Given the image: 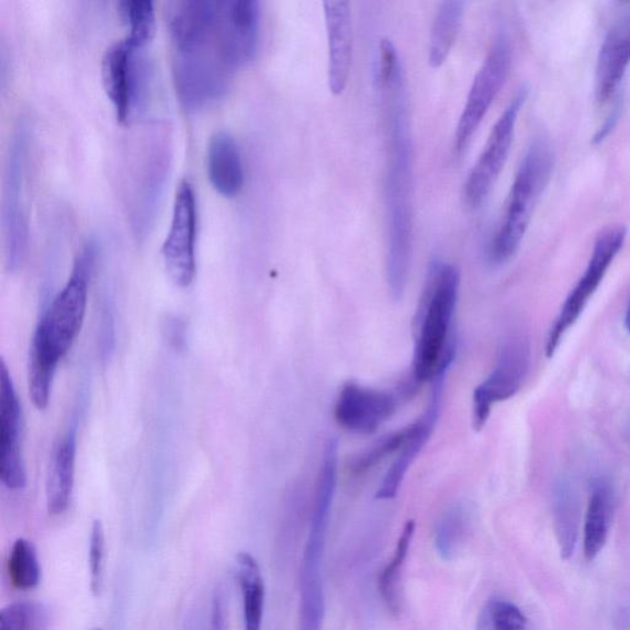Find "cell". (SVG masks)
Wrapping results in <instances>:
<instances>
[{"label":"cell","instance_id":"obj_1","mask_svg":"<svg viewBox=\"0 0 630 630\" xmlns=\"http://www.w3.org/2000/svg\"><path fill=\"white\" fill-rule=\"evenodd\" d=\"M375 83L387 133V283L392 298L400 301L407 288L413 252L414 145L407 74L396 44L389 39L382 40L378 47Z\"/></svg>","mask_w":630,"mask_h":630},{"label":"cell","instance_id":"obj_2","mask_svg":"<svg viewBox=\"0 0 630 630\" xmlns=\"http://www.w3.org/2000/svg\"><path fill=\"white\" fill-rule=\"evenodd\" d=\"M95 256L93 243L79 252L70 280L43 312L33 333L29 353V393L39 410L48 408L55 370L81 333Z\"/></svg>","mask_w":630,"mask_h":630},{"label":"cell","instance_id":"obj_3","mask_svg":"<svg viewBox=\"0 0 630 630\" xmlns=\"http://www.w3.org/2000/svg\"><path fill=\"white\" fill-rule=\"evenodd\" d=\"M459 280L455 265L440 261L431 263L416 319L418 326L408 379L415 392L441 370H448L456 357V339L451 331Z\"/></svg>","mask_w":630,"mask_h":630},{"label":"cell","instance_id":"obj_4","mask_svg":"<svg viewBox=\"0 0 630 630\" xmlns=\"http://www.w3.org/2000/svg\"><path fill=\"white\" fill-rule=\"evenodd\" d=\"M339 443L324 446L312 521L299 569V630H322L325 616L323 559L337 482Z\"/></svg>","mask_w":630,"mask_h":630},{"label":"cell","instance_id":"obj_5","mask_svg":"<svg viewBox=\"0 0 630 630\" xmlns=\"http://www.w3.org/2000/svg\"><path fill=\"white\" fill-rule=\"evenodd\" d=\"M553 167L555 153L549 143L535 140L517 169L499 228L490 244L489 258L494 265L509 262L519 251Z\"/></svg>","mask_w":630,"mask_h":630},{"label":"cell","instance_id":"obj_6","mask_svg":"<svg viewBox=\"0 0 630 630\" xmlns=\"http://www.w3.org/2000/svg\"><path fill=\"white\" fill-rule=\"evenodd\" d=\"M28 129L27 123H19L14 136L11 139L6 167L2 223L6 262L10 272H14L21 265L28 250L29 226L26 206L29 155Z\"/></svg>","mask_w":630,"mask_h":630},{"label":"cell","instance_id":"obj_7","mask_svg":"<svg viewBox=\"0 0 630 630\" xmlns=\"http://www.w3.org/2000/svg\"><path fill=\"white\" fill-rule=\"evenodd\" d=\"M231 72L220 52L217 37L201 47L175 51V88L180 101L187 110H199L215 103L226 93Z\"/></svg>","mask_w":630,"mask_h":630},{"label":"cell","instance_id":"obj_8","mask_svg":"<svg viewBox=\"0 0 630 630\" xmlns=\"http://www.w3.org/2000/svg\"><path fill=\"white\" fill-rule=\"evenodd\" d=\"M512 62L511 42L506 32L499 31L472 81L466 104L455 132L454 148L463 153L488 114L494 100L508 81Z\"/></svg>","mask_w":630,"mask_h":630},{"label":"cell","instance_id":"obj_9","mask_svg":"<svg viewBox=\"0 0 630 630\" xmlns=\"http://www.w3.org/2000/svg\"><path fill=\"white\" fill-rule=\"evenodd\" d=\"M626 236L627 228L624 226H613L604 230L596 240L587 270H585L577 286L570 292L553 328L549 332L546 344V356L548 358L555 356L562 337L578 322L596 289L601 285L607 270L610 268L616 256L621 252Z\"/></svg>","mask_w":630,"mask_h":630},{"label":"cell","instance_id":"obj_10","mask_svg":"<svg viewBox=\"0 0 630 630\" xmlns=\"http://www.w3.org/2000/svg\"><path fill=\"white\" fill-rule=\"evenodd\" d=\"M527 98L526 90L517 93L506 106L489 134L488 141L467 177L465 185L466 204L477 209L486 202L508 162L515 136L517 119Z\"/></svg>","mask_w":630,"mask_h":630},{"label":"cell","instance_id":"obj_11","mask_svg":"<svg viewBox=\"0 0 630 630\" xmlns=\"http://www.w3.org/2000/svg\"><path fill=\"white\" fill-rule=\"evenodd\" d=\"M530 363V345L522 337H512L502 345L497 366L472 393V426L476 431L486 426L494 404L508 400L520 390Z\"/></svg>","mask_w":630,"mask_h":630},{"label":"cell","instance_id":"obj_12","mask_svg":"<svg viewBox=\"0 0 630 630\" xmlns=\"http://www.w3.org/2000/svg\"><path fill=\"white\" fill-rule=\"evenodd\" d=\"M196 223L194 189L183 180L176 190L172 226L162 250L166 273L179 287L190 286L196 274Z\"/></svg>","mask_w":630,"mask_h":630},{"label":"cell","instance_id":"obj_13","mask_svg":"<svg viewBox=\"0 0 630 630\" xmlns=\"http://www.w3.org/2000/svg\"><path fill=\"white\" fill-rule=\"evenodd\" d=\"M261 3L256 0L219 2L217 43L231 70L254 60L261 35Z\"/></svg>","mask_w":630,"mask_h":630},{"label":"cell","instance_id":"obj_14","mask_svg":"<svg viewBox=\"0 0 630 630\" xmlns=\"http://www.w3.org/2000/svg\"><path fill=\"white\" fill-rule=\"evenodd\" d=\"M22 408L4 362L0 365V479L9 490L27 487L21 448Z\"/></svg>","mask_w":630,"mask_h":630},{"label":"cell","instance_id":"obj_15","mask_svg":"<svg viewBox=\"0 0 630 630\" xmlns=\"http://www.w3.org/2000/svg\"><path fill=\"white\" fill-rule=\"evenodd\" d=\"M398 398V394L348 382L337 398L335 419L347 431L370 435L396 413Z\"/></svg>","mask_w":630,"mask_h":630},{"label":"cell","instance_id":"obj_16","mask_svg":"<svg viewBox=\"0 0 630 630\" xmlns=\"http://www.w3.org/2000/svg\"><path fill=\"white\" fill-rule=\"evenodd\" d=\"M447 373L438 374L433 382L431 397L421 418L410 425L408 440L405 441L399 455L388 469L384 481L376 494L377 500H390L397 497L402 482L414 460L429 443L435 426L440 416L443 405L444 384Z\"/></svg>","mask_w":630,"mask_h":630},{"label":"cell","instance_id":"obj_17","mask_svg":"<svg viewBox=\"0 0 630 630\" xmlns=\"http://www.w3.org/2000/svg\"><path fill=\"white\" fill-rule=\"evenodd\" d=\"M164 16L174 51L197 48L216 38L219 2L176 0L165 3Z\"/></svg>","mask_w":630,"mask_h":630},{"label":"cell","instance_id":"obj_18","mask_svg":"<svg viewBox=\"0 0 630 630\" xmlns=\"http://www.w3.org/2000/svg\"><path fill=\"white\" fill-rule=\"evenodd\" d=\"M134 50L125 39L112 43L101 62V78L108 98L115 108L120 123H126L131 116L139 93L138 63Z\"/></svg>","mask_w":630,"mask_h":630},{"label":"cell","instance_id":"obj_19","mask_svg":"<svg viewBox=\"0 0 630 630\" xmlns=\"http://www.w3.org/2000/svg\"><path fill=\"white\" fill-rule=\"evenodd\" d=\"M324 18L328 38V82L335 96L343 95L350 78L354 49V28L350 4L325 2Z\"/></svg>","mask_w":630,"mask_h":630},{"label":"cell","instance_id":"obj_20","mask_svg":"<svg viewBox=\"0 0 630 630\" xmlns=\"http://www.w3.org/2000/svg\"><path fill=\"white\" fill-rule=\"evenodd\" d=\"M630 64V9L614 21L602 42L595 75V95L600 105L610 103Z\"/></svg>","mask_w":630,"mask_h":630},{"label":"cell","instance_id":"obj_21","mask_svg":"<svg viewBox=\"0 0 630 630\" xmlns=\"http://www.w3.org/2000/svg\"><path fill=\"white\" fill-rule=\"evenodd\" d=\"M207 173L213 187L223 196L238 195L244 185V166L232 134L219 131L210 139Z\"/></svg>","mask_w":630,"mask_h":630},{"label":"cell","instance_id":"obj_22","mask_svg":"<svg viewBox=\"0 0 630 630\" xmlns=\"http://www.w3.org/2000/svg\"><path fill=\"white\" fill-rule=\"evenodd\" d=\"M77 456L75 427L67 431L54 446L47 481V502L49 514L61 516L69 510L74 489Z\"/></svg>","mask_w":630,"mask_h":630},{"label":"cell","instance_id":"obj_23","mask_svg":"<svg viewBox=\"0 0 630 630\" xmlns=\"http://www.w3.org/2000/svg\"><path fill=\"white\" fill-rule=\"evenodd\" d=\"M236 578H238L244 630H262L265 610V583L261 567L247 551L236 556Z\"/></svg>","mask_w":630,"mask_h":630},{"label":"cell","instance_id":"obj_24","mask_svg":"<svg viewBox=\"0 0 630 630\" xmlns=\"http://www.w3.org/2000/svg\"><path fill=\"white\" fill-rule=\"evenodd\" d=\"M612 495L607 482L593 484L583 524V553L588 560L598 558L609 538Z\"/></svg>","mask_w":630,"mask_h":630},{"label":"cell","instance_id":"obj_25","mask_svg":"<svg viewBox=\"0 0 630 630\" xmlns=\"http://www.w3.org/2000/svg\"><path fill=\"white\" fill-rule=\"evenodd\" d=\"M465 2H445L437 9L430 33L429 63L433 69H440L451 53L463 27Z\"/></svg>","mask_w":630,"mask_h":630},{"label":"cell","instance_id":"obj_26","mask_svg":"<svg viewBox=\"0 0 630 630\" xmlns=\"http://www.w3.org/2000/svg\"><path fill=\"white\" fill-rule=\"evenodd\" d=\"M578 501L568 482L561 481L555 492V526L560 553L568 559L576 549L578 538Z\"/></svg>","mask_w":630,"mask_h":630},{"label":"cell","instance_id":"obj_27","mask_svg":"<svg viewBox=\"0 0 630 630\" xmlns=\"http://www.w3.org/2000/svg\"><path fill=\"white\" fill-rule=\"evenodd\" d=\"M41 562L38 549L29 539L18 538L8 558V577L14 589L30 591L41 582Z\"/></svg>","mask_w":630,"mask_h":630},{"label":"cell","instance_id":"obj_28","mask_svg":"<svg viewBox=\"0 0 630 630\" xmlns=\"http://www.w3.org/2000/svg\"><path fill=\"white\" fill-rule=\"evenodd\" d=\"M470 526V511L464 504L449 508L437 522L434 545L437 555L451 560L464 543Z\"/></svg>","mask_w":630,"mask_h":630},{"label":"cell","instance_id":"obj_29","mask_svg":"<svg viewBox=\"0 0 630 630\" xmlns=\"http://www.w3.org/2000/svg\"><path fill=\"white\" fill-rule=\"evenodd\" d=\"M414 534L415 522L410 520L405 524L396 550H394L393 558L386 568L382 570L378 579V589L382 599H384L388 610L394 614H398L400 609L398 583L404 562L409 555Z\"/></svg>","mask_w":630,"mask_h":630},{"label":"cell","instance_id":"obj_30","mask_svg":"<svg viewBox=\"0 0 630 630\" xmlns=\"http://www.w3.org/2000/svg\"><path fill=\"white\" fill-rule=\"evenodd\" d=\"M119 13L128 22L130 33L126 40L134 50L148 44L155 32V13L150 0H125L119 3Z\"/></svg>","mask_w":630,"mask_h":630},{"label":"cell","instance_id":"obj_31","mask_svg":"<svg viewBox=\"0 0 630 630\" xmlns=\"http://www.w3.org/2000/svg\"><path fill=\"white\" fill-rule=\"evenodd\" d=\"M50 613L39 601H17L0 611V630H49Z\"/></svg>","mask_w":630,"mask_h":630},{"label":"cell","instance_id":"obj_32","mask_svg":"<svg viewBox=\"0 0 630 630\" xmlns=\"http://www.w3.org/2000/svg\"><path fill=\"white\" fill-rule=\"evenodd\" d=\"M477 630H527V618L512 602L490 599L478 616Z\"/></svg>","mask_w":630,"mask_h":630},{"label":"cell","instance_id":"obj_33","mask_svg":"<svg viewBox=\"0 0 630 630\" xmlns=\"http://www.w3.org/2000/svg\"><path fill=\"white\" fill-rule=\"evenodd\" d=\"M409 434L410 425L402 430L380 437L378 441L353 457L350 463L352 471L355 475H363V472L373 469L388 456L399 453L405 441L408 440Z\"/></svg>","mask_w":630,"mask_h":630},{"label":"cell","instance_id":"obj_34","mask_svg":"<svg viewBox=\"0 0 630 630\" xmlns=\"http://www.w3.org/2000/svg\"><path fill=\"white\" fill-rule=\"evenodd\" d=\"M106 537L103 522L92 525L89 542L90 590L98 598L104 589Z\"/></svg>","mask_w":630,"mask_h":630},{"label":"cell","instance_id":"obj_35","mask_svg":"<svg viewBox=\"0 0 630 630\" xmlns=\"http://www.w3.org/2000/svg\"><path fill=\"white\" fill-rule=\"evenodd\" d=\"M100 348L101 356L105 359L111 357V354L115 348L114 317H112V313L109 307H105L103 314H101Z\"/></svg>","mask_w":630,"mask_h":630},{"label":"cell","instance_id":"obj_36","mask_svg":"<svg viewBox=\"0 0 630 630\" xmlns=\"http://www.w3.org/2000/svg\"><path fill=\"white\" fill-rule=\"evenodd\" d=\"M209 630H227L226 628V603L221 590L213 595Z\"/></svg>","mask_w":630,"mask_h":630},{"label":"cell","instance_id":"obj_37","mask_svg":"<svg viewBox=\"0 0 630 630\" xmlns=\"http://www.w3.org/2000/svg\"><path fill=\"white\" fill-rule=\"evenodd\" d=\"M626 326H627L628 333L630 334V297H629L627 313H626Z\"/></svg>","mask_w":630,"mask_h":630}]
</instances>
